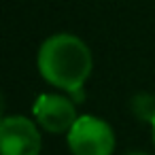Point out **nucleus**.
I'll return each instance as SVG.
<instances>
[{"label": "nucleus", "instance_id": "obj_6", "mask_svg": "<svg viewBox=\"0 0 155 155\" xmlns=\"http://www.w3.org/2000/svg\"><path fill=\"white\" fill-rule=\"evenodd\" d=\"M153 144H155V123H153Z\"/></svg>", "mask_w": 155, "mask_h": 155}, {"label": "nucleus", "instance_id": "obj_1", "mask_svg": "<svg viewBox=\"0 0 155 155\" xmlns=\"http://www.w3.org/2000/svg\"><path fill=\"white\" fill-rule=\"evenodd\" d=\"M38 72L41 77L68 94L81 91L85 81L91 74V51L74 34H53L38 49Z\"/></svg>", "mask_w": 155, "mask_h": 155}, {"label": "nucleus", "instance_id": "obj_3", "mask_svg": "<svg viewBox=\"0 0 155 155\" xmlns=\"http://www.w3.org/2000/svg\"><path fill=\"white\" fill-rule=\"evenodd\" d=\"M41 132L36 123L24 115L5 117L0 123V153L2 155H38Z\"/></svg>", "mask_w": 155, "mask_h": 155}, {"label": "nucleus", "instance_id": "obj_7", "mask_svg": "<svg viewBox=\"0 0 155 155\" xmlns=\"http://www.w3.org/2000/svg\"><path fill=\"white\" fill-rule=\"evenodd\" d=\"M127 155H147V153H127Z\"/></svg>", "mask_w": 155, "mask_h": 155}, {"label": "nucleus", "instance_id": "obj_4", "mask_svg": "<svg viewBox=\"0 0 155 155\" xmlns=\"http://www.w3.org/2000/svg\"><path fill=\"white\" fill-rule=\"evenodd\" d=\"M36 123L51 134H68L77 123V108L70 98L60 94H43L34 104Z\"/></svg>", "mask_w": 155, "mask_h": 155}, {"label": "nucleus", "instance_id": "obj_2", "mask_svg": "<svg viewBox=\"0 0 155 155\" xmlns=\"http://www.w3.org/2000/svg\"><path fill=\"white\" fill-rule=\"evenodd\" d=\"M68 147L72 155H113L115 132L106 121L83 115L68 132Z\"/></svg>", "mask_w": 155, "mask_h": 155}, {"label": "nucleus", "instance_id": "obj_5", "mask_svg": "<svg viewBox=\"0 0 155 155\" xmlns=\"http://www.w3.org/2000/svg\"><path fill=\"white\" fill-rule=\"evenodd\" d=\"M132 113L147 123H155V96L151 94H138L132 98Z\"/></svg>", "mask_w": 155, "mask_h": 155}]
</instances>
